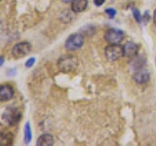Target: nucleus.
Returning <instances> with one entry per match:
<instances>
[{
	"mask_svg": "<svg viewBox=\"0 0 156 146\" xmlns=\"http://www.w3.org/2000/svg\"><path fill=\"white\" fill-rule=\"evenodd\" d=\"M105 57L110 61H115L123 57V47L119 44H109L105 48Z\"/></svg>",
	"mask_w": 156,
	"mask_h": 146,
	"instance_id": "20e7f679",
	"label": "nucleus"
},
{
	"mask_svg": "<svg viewBox=\"0 0 156 146\" xmlns=\"http://www.w3.org/2000/svg\"><path fill=\"white\" fill-rule=\"evenodd\" d=\"M78 66V61L75 57L70 55L62 56L58 61V67L62 72L69 73L72 72Z\"/></svg>",
	"mask_w": 156,
	"mask_h": 146,
	"instance_id": "f257e3e1",
	"label": "nucleus"
},
{
	"mask_svg": "<svg viewBox=\"0 0 156 146\" xmlns=\"http://www.w3.org/2000/svg\"><path fill=\"white\" fill-rule=\"evenodd\" d=\"M105 13L107 14V16L109 17V19H113L116 16V11L113 8H108L105 10Z\"/></svg>",
	"mask_w": 156,
	"mask_h": 146,
	"instance_id": "dca6fc26",
	"label": "nucleus"
},
{
	"mask_svg": "<svg viewBox=\"0 0 156 146\" xmlns=\"http://www.w3.org/2000/svg\"><path fill=\"white\" fill-rule=\"evenodd\" d=\"M88 7V0H73L71 2V11L73 13H82Z\"/></svg>",
	"mask_w": 156,
	"mask_h": 146,
	"instance_id": "9d476101",
	"label": "nucleus"
},
{
	"mask_svg": "<svg viewBox=\"0 0 156 146\" xmlns=\"http://www.w3.org/2000/svg\"><path fill=\"white\" fill-rule=\"evenodd\" d=\"M84 45V36L81 33H73L66 39V48L68 51H77Z\"/></svg>",
	"mask_w": 156,
	"mask_h": 146,
	"instance_id": "7ed1b4c3",
	"label": "nucleus"
},
{
	"mask_svg": "<svg viewBox=\"0 0 156 146\" xmlns=\"http://www.w3.org/2000/svg\"><path fill=\"white\" fill-rule=\"evenodd\" d=\"M133 58V62H132V66H133L135 69L139 70V69H141V67L144 64V58L141 57H139V56H135Z\"/></svg>",
	"mask_w": 156,
	"mask_h": 146,
	"instance_id": "ddd939ff",
	"label": "nucleus"
},
{
	"mask_svg": "<svg viewBox=\"0 0 156 146\" xmlns=\"http://www.w3.org/2000/svg\"><path fill=\"white\" fill-rule=\"evenodd\" d=\"M81 32H82L83 35L92 36L93 34L96 32V28H95V26H87L83 27L81 29Z\"/></svg>",
	"mask_w": 156,
	"mask_h": 146,
	"instance_id": "2eb2a0df",
	"label": "nucleus"
},
{
	"mask_svg": "<svg viewBox=\"0 0 156 146\" xmlns=\"http://www.w3.org/2000/svg\"><path fill=\"white\" fill-rule=\"evenodd\" d=\"M32 46L28 42H20L14 46L12 50V55L16 58H22L27 56L31 52Z\"/></svg>",
	"mask_w": 156,
	"mask_h": 146,
	"instance_id": "39448f33",
	"label": "nucleus"
},
{
	"mask_svg": "<svg viewBox=\"0 0 156 146\" xmlns=\"http://www.w3.org/2000/svg\"><path fill=\"white\" fill-rule=\"evenodd\" d=\"M14 96V89L10 85H2L0 87V100L7 101Z\"/></svg>",
	"mask_w": 156,
	"mask_h": 146,
	"instance_id": "1a4fd4ad",
	"label": "nucleus"
},
{
	"mask_svg": "<svg viewBox=\"0 0 156 146\" xmlns=\"http://www.w3.org/2000/svg\"><path fill=\"white\" fill-rule=\"evenodd\" d=\"M133 78H134V80L136 84L144 85V84H146V83L149 81L150 73H149V71L141 68V69H139V70L136 71Z\"/></svg>",
	"mask_w": 156,
	"mask_h": 146,
	"instance_id": "6e6552de",
	"label": "nucleus"
},
{
	"mask_svg": "<svg viewBox=\"0 0 156 146\" xmlns=\"http://www.w3.org/2000/svg\"><path fill=\"white\" fill-rule=\"evenodd\" d=\"M38 146H52L54 144V137L51 134H42L37 139Z\"/></svg>",
	"mask_w": 156,
	"mask_h": 146,
	"instance_id": "9b49d317",
	"label": "nucleus"
},
{
	"mask_svg": "<svg viewBox=\"0 0 156 146\" xmlns=\"http://www.w3.org/2000/svg\"><path fill=\"white\" fill-rule=\"evenodd\" d=\"M22 118V113L16 107H7L2 114V119L6 124L14 126L18 124Z\"/></svg>",
	"mask_w": 156,
	"mask_h": 146,
	"instance_id": "f03ea898",
	"label": "nucleus"
},
{
	"mask_svg": "<svg viewBox=\"0 0 156 146\" xmlns=\"http://www.w3.org/2000/svg\"><path fill=\"white\" fill-rule=\"evenodd\" d=\"M153 22H154V23L156 24V10L154 11V14H153Z\"/></svg>",
	"mask_w": 156,
	"mask_h": 146,
	"instance_id": "412c9836",
	"label": "nucleus"
},
{
	"mask_svg": "<svg viewBox=\"0 0 156 146\" xmlns=\"http://www.w3.org/2000/svg\"><path fill=\"white\" fill-rule=\"evenodd\" d=\"M139 45L135 42H127L123 46V56L127 57H134L139 53Z\"/></svg>",
	"mask_w": 156,
	"mask_h": 146,
	"instance_id": "0eeeda50",
	"label": "nucleus"
},
{
	"mask_svg": "<svg viewBox=\"0 0 156 146\" xmlns=\"http://www.w3.org/2000/svg\"><path fill=\"white\" fill-rule=\"evenodd\" d=\"M62 1L63 3H69V2H72L73 0H62Z\"/></svg>",
	"mask_w": 156,
	"mask_h": 146,
	"instance_id": "4be33fe9",
	"label": "nucleus"
},
{
	"mask_svg": "<svg viewBox=\"0 0 156 146\" xmlns=\"http://www.w3.org/2000/svg\"><path fill=\"white\" fill-rule=\"evenodd\" d=\"M24 142L26 144H28L31 141L32 138V134H31V130L30 127H29V123H27L26 126H24Z\"/></svg>",
	"mask_w": 156,
	"mask_h": 146,
	"instance_id": "4468645a",
	"label": "nucleus"
},
{
	"mask_svg": "<svg viewBox=\"0 0 156 146\" xmlns=\"http://www.w3.org/2000/svg\"><path fill=\"white\" fill-rule=\"evenodd\" d=\"M105 39L108 44H120L124 39V32L117 28H110L105 32Z\"/></svg>",
	"mask_w": 156,
	"mask_h": 146,
	"instance_id": "423d86ee",
	"label": "nucleus"
},
{
	"mask_svg": "<svg viewBox=\"0 0 156 146\" xmlns=\"http://www.w3.org/2000/svg\"><path fill=\"white\" fill-rule=\"evenodd\" d=\"M105 2V0H94V4L96 5V6L100 7L101 6V5H104V3Z\"/></svg>",
	"mask_w": 156,
	"mask_h": 146,
	"instance_id": "6ab92c4d",
	"label": "nucleus"
},
{
	"mask_svg": "<svg viewBox=\"0 0 156 146\" xmlns=\"http://www.w3.org/2000/svg\"><path fill=\"white\" fill-rule=\"evenodd\" d=\"M34 62H35V58L34 57H31V58H29V60L26 62V66L27 67V68H29V67H31L33 64H34Z\"/></svg>",
	"mask_w": 156,
	"mask_h": 146,
	"instance_id": "a211bd4d",
	"label": "nucleus"
},
{
	"mask_svg": "<svg viewBox=\"0 0 156 146\" xmlns=\"http://www.w3.org/2000/svg\"><path fill=\"white\" fill-rule=\"evenodd\" d=\"M133 15H134V17L136 19V21L138 22V23H140L141 22V19H143V17H141V15L140 13L136 9H134L133 10Z\"/></svg>",
	"mask_w": 156,
	"mask_h": 146,
	"instance_id": "f3484780",
	"label": "nucleus"
},
{
	"mask_svg": "<svg viewBox=\"0 0 156 146\" xmlns=\"http://www.w3.org/2000/svg\"><path fill=\"white\" fill-rule=\"evenodd\" d=\"M155 62H156V58H155Z\"/></svg>",
	"mask_w": 156,
	"mask_h": 146,
	"instance_id": "b1692460",
	"label": "nucleus"
},
{
	"mask_svg": "<svg viewBox=\"0 0 156 146\" xmlns=\"http://www.w3.org/2000/svg\"><path fill=\"white\" fill-rule=\"evenodd\" d=\"M3 62H4V60H3V57H1V65H3Z\"/></svg>",
	"mask_w": 156,
	"mask_h": 146,
	"instance_id": "5701e85b",
	"label": "nucleus"
},
{
	"mask_svg": "<svg viewBox=\"0 0 156 146\" xmlns=\"http://www.w3.org/2000/svg\"><path fill=\"white\" fill-rule=\"evenodd\" d=\"M14 142V135L11 133L1 134V145H12Z\"/></svg>",
	"mask_w": 156,
	"mask_h": 146,
	"instance_id": "f8f14e48",
	"label": "nucleus"
},
{
	"mask_svg": "<svg viewBox=\"0 0 156 146\" xmlns=\"http://www.w3.org/2000/svg\"><path fill=\"white\" fill-rule=\"evenodd\" d=\"M144 19H145V21L146 22H147V21H149V14H148V12H145V14H144Z\"/></svg>",
	"mask_w": 156,
	"mask_h": 146,
	"instance_id": "aec40b11",
	"label": "nucleus"
}]
</instances>
